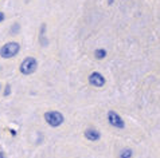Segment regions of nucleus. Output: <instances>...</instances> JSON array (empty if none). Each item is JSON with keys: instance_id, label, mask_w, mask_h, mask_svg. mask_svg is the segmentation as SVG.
Wrapping results in <instances>:
<instances>
[{"instance_id": "0eeeda50", "label": "nucleus", "mask_w": 160, "mask_h": 158, "mask_svg": "<svg viewBox=\"0 0 160 158\" xmlns=\"http://www.w3.org/2000/svg\"><path fill=\"white\" fill-rule=\"evenodd\" d=\"M39 42H41L42 47H46L48 44V39H46V26L42 24L41 32H39Z\"/></svg>"}, {"instance_id": "9b49d317", "label": "nucleus", "mask_w": 160, "mask_h": 158, "mask_svg": "<svg viewBox=\"0 0 160 158\" xmlns=\"http://www.w3.org/2000/svg\"><path fill=\"white\" fill-rule=\"evenodd\" d=\"M11 85H7L6 89H4V96H10L11 95Z\"/></svg>"}, {"instance_id": "39448f33", "label": "nucleus", "mask_w": 160, "mask_h": 158, "mask_svg": "<svg viewBox=\"0 0 160 158\" xmlns=\"http://www.w3.org/2000/svg\"><path fill=\"white\" fill-rule=\"evenodd\" d=\"M89 83L94 87H102L105 86V78L98 71H94L89 75Z\"/></svg>"}, {"instance_id": "f8f14e48", "label": "nucleus", "mask_w": 160, "mask_h": 158, "mask_svg": "<svg viewBox=\"0 0 160 158\" xmlns=\"http://www.w3.org/2000/svg\"><path fill=\"white\" fill-rule=\"evenodd\" d=\"M4 19H6V14L0 11V23H2V21H4Z\"/></svg>"}, {"instance_id": "4468645a", "label": "nucleus", "mask_w": 160, "mask_h": 158, "mask_svg": "<svg viewBox=\"0 0 160 158\" xmlns=\"http://www.w3.org/2000/svg\"><path fill=\"white\" fill-rule=\"evenodd\" d=\"M113 2H114V0H108V4L110 6V4H113Z\"/></svg>"}, {"instance_id": "6e6552de", "label": "nucleus", "mask_w": 160, "mask_h": 158, "mask_svg": "<svg viewBox=\"0 0 160 158\" xmlns=\"http://www.w3.org/2000/svg\"><path fill=\"white\" fill-rule=\"evenodd\" d=\"M106 55H108V52H106L105 48H97V50L94 51V58H96V59H98V60L105 59V58H106Z\"/></svg>"}, {"instance_id": "20e7f679", "label": "nucleus", "mask_w": 160, "mask_h": 158, "mask_svg": "<svg viewBox=\"0 0 160 158\" xmlns=\"http://www.w3.org/2000/svg\"><path fill=\"white\" fill-rule=\"evenodd\" d=\"M108 122H109L110 126L116 127V129H124V127H125V122H124V119L120 117L118 113L113 111V110H110L108 113Z\"/></svg>"}, {"instance_id": "7ed1b4c3", "label": "nucleus", "mask_w": 160, "mask_h": 158, "mask_svg": "<svg viewBox=\"0 0 160 158\" xmlns=\"http://www.w3.org/2000/svg\"><path fill=\"white\" fill-rule=\"evenodd\" d=\"M44 121L46 123L51 127H59L62 123H63L65 118H63V114L59 113V111H47L44 113Z\"/></svg>"}, {"instance_id": "ddd939ff", "label": "nucleus", "mask_w": 160, "mask_h": 158, "mask_svg": "<svg viewBox=\"0 0 160 158\" xmlns=\"http://www.w3.org/2000/svg\"><path fill=\"white\" fill-rule=\"evenodd\" d=\"M0 158H6V154H4L3 150H0Z\"/></svg>"}, {"instance_id": "9d476101", "label": "nucleus", "mask_w": 160, "mask_h": 158, "mask_svg": "<svg viewBox=\"0 0 160 158\" xmlns=\"http://www.w3.org/2000/svg\"><path fill=\"white\" fill-rule=\"evenodd\" d=\"M19 31H20V24L19 23H14L11 26V28H10V32L12 34V35H15V34H19Z\"/></svg>"}, {"instance_id": "f257e3e1", "label": "nucleus", "mask_w": 160, "mask_h": 158, "mask_svg": "<svg viewBox=\"0 0 160 158\" xmlns=\"http://www.w3.org/2000/svg\"><path fill=\"white\" fill-rule=\"evenodd\" d=\"M20 51V44L18 42H8L0 47V56L3 59H11L16 56Z\"/></svg>"}, {"instance_id": "1a4fd4ad", "label": "nucleus", "mask_w": 160, "mask_h": 158, "mask_svg": "<svg viewBox=\"0 0 160 158\" xmlns=\"http://www.w3.org/2000/svg\"><path fill=\"white\" fill-rule=\"evenodd\" d=\"M132 156H133V150L129 147L122 149V150L120 151V158H132Z\"/></svg>"}, {"instance_id": "423d86ee", "label": "nucleus", "mask_w": 160, "mask_h": 158, "mask_svg": "<svg viewBox=\"0 0 160 158\" xmlns=\"http://www.w3.org/2000/svg\"><path fill=\"white\" fill-rule=\"evenodd\" d=\"M85 138L89 139V141H93V142H97L100 141L101 138V133L94 127H88L85 130Z\"/></svg>"}, {"instance_id": "f03ea898", "label": "nucleus", "mask_w": 160, "mask_h": 158, "mask_svg": "<svg viewBox=\"0 0 160 158\" xmlns=\"http://www.w3.org/2000/svg\"><path fill=\"white\" fill-rule=\"evenodd\" d=\"M19 70L23 75H31V74H34L38 70V60L32 58V56H27L20 63Z\"/></svg>"}]
</instances>
